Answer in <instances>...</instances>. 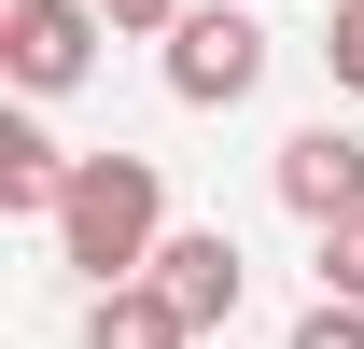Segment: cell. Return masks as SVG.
<instances>
[{
    "label": "cell",
    "instance_id": "30bf717a",
    "mask_svg": "<svg viewBox=\"0 0 364 349\" xmlns=\"http://www.w3.org/2000/svg\"><path fill=\"white\" fill-rule=\"evenodd\" d=\"M294 349H364V294H322L309 321H294Z\"/></svg>",
    "mask_w": 364,
    "mask_h": 349
},
{
    "label": "cell",
    "instance_id": "6da1fadb",
    "mask_svg": "<svg viewBox=\"0 0 364 349\" xmlns=\"http://www.w3.org/2000/svg\"><path fill=\"white\" fill-rule=\"evenodd\" d=\"M168 238V168L154 154H70V196H56V265H85L98 279H140Z\"/></svg>",
    "mask_w": 364,
    "mask_h": 349
},
{
    "label": "cell",
    "instance_id": "9c48e42d",
    "mask_svg": "<svg viewBox=\"0 0 364 349\" xmlns=\"http://www.w3.org/2000/svg\"><path fill=\"white\" fill-rule=\"evenodd\" d=\"M322 294H364V210L322 223Z\"/></svg>",
    "mask_w": 364,
    "mask_h": 349
},
{
    "label": "cell",
    "instance_id": "3957f363",
    "mask_svg": "<svg viewBox=\"0 0 364 349\" xmlns=\"http://www.w3.org/2000/svg\"><path fill=\"white\" fill-rule=\"evenodd\" d=\"M98 28H112L98 0H0V70H14L28 98H70L85 56H98Z\"/></svg>",
    "mask_w": 364,
    "mask_h": 349
},
{
    "label": "cell",
    "instance_id": "8992f818",
    "mask_svg": "<svg viewBox=\"0 0 364 349\" xmlns=\"http://www.w3.org/2000/svg\"><path fill=\"white\" fill-rule=\"evenodd\" d=\"M85 349H196V321H182L168 279L140 265V279H98L85 294Z\"/></svg>",
    "mask_w": 364,
    "mask_h": 349
},
{
    "label": "cell",
    "instance_id": "8fae6325",
    "mask_svg": "<svg viewBox=\"0 0 364 349\" xmlns=\"http://www.w3.org/2000/svg\"><path fill=\"white\" fill-rule=\"evenodd\" d=\"M98 14H112V28H127V43H140V28H168L182 0H98Z\"/></svg>",
    "mask_w": 364,
    "mask_h": 349
},
{
    "label": "cell",
    "instance_id": "ba28073f",
    "mask_svg": "<svg viewBox=\"0 0 364 349\" xmlns=\"http://www.w3.org/2000/svg\"><path fill=\"white\" fill-rule=\"evenodd\" d=\"M322 70H336V98H364V0L322 14Z\"/></svg>",
    "mask_w": 364,
    "mask_h": 349
},
{
    "label": "cell",
    "instance_id": "5b68a950",
    "mask_svg": "<svg viewBox=\"0 0 364 349\" xmlns=\"http://www.w3.org/2000/svg\"><path fill=\"white\" fill-rule=\"evenodd\" d=\"M267 182H280V210L322 238L336 210H364V140H350V126H294V140L267 154Z\"/></svg>",
    "mask_w": 364,
    "mask_h": 349
},
{
    "label": "cell",
    "instance_id": "7a4b0ae2",
    "mask_svg": "<svg viewBox=\"0 0 364 349\" xmlns=\"http://www.w3.org/2000/svg\"><path fill=\"white\" fill-rule=\"evenodd\" d=\"M252 84H267V14L182 0V14H168V98H182V112H238Z\"/></svg>",
    "mask_w": 364,
    "mask_h": 349
},
{
    "label": "cell",
    "instance_id": "277c9868",
    "mask_svg": "<svg viewBox=\"0 0 364 349\" xmlns=\"http://www.w3.org/2000/svg\"><path fill=\"white\" fill-rule=\"evenodd\" d=\"M154 279H168V307L196 321V336H225V321H238V294H252V265H238V238H225V223H168V238H154Z\"/></svg>",
    "mask_w": 364,
    "mask_h": 349
},
{
    "label": "cell",
    "instance_id": "52a82bcc",
    "mask_svg": "<svg viewBox=\"0 0 364 349\" xmlns=\"http://www.w3.org/2000/svg\"><path fill=\"white\" fill-rule=\"evenodd\" d=\"M56 196H70V154L14 112V126H0V210H14V223H56Z\"/></svg>",
    "mask_w": 364,
    "mask_h": 349
}]
</instances>
